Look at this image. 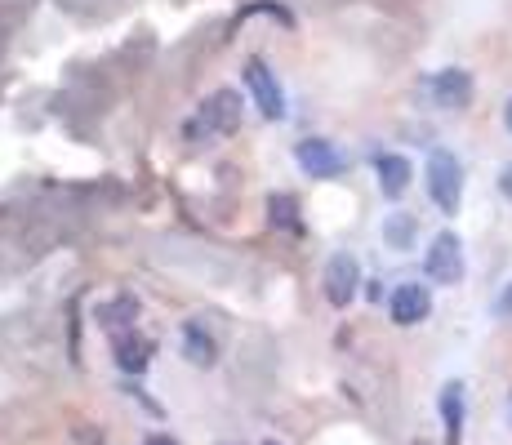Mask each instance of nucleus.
<instances>
[{
    "label": "nucleus",
    "instance_id": "obj_1",
    "mask_svg": "<svg viewBox=\"0 0 512 445\" xmlns=\"http://www.w3.org/2000/svg\"><path fill=\"white\" fill-rule=\"evenodd\" d=\"M423 178H428V196L441 214H455L459 201H464V165H459L455 152L446 147H432L428 165H423Z\"/></svg>",
    "mask_w": 512,
    "mask_h": 445
},
{
    "label": "nucleus",
    "instance_id": "obj_2",
    "mask_svg": "<svg viewBox=\"0 0 512 445\" xmlns=\"http://www.w3.org/2000/svg\"><path fill=\"white\" fill-rule=\"evenodd\" d=\"M236 125H241V94L219 89V94H210L201 107H196V116L187 121V138H192V143H201V138L232 134Z\"/></svg>",
    "mask_w": 512,
    "mask_h": 445
},
{
    "label": "nucleus",
    "instance_id": "obj_3",
    "mask_svg": "<svg viewBox=\"0 0 512 445\" xmlns=\"http://www.w3.org/2000/svg\"><path fill=\"white\" fill-rule=\"evenodd\" d=\"M423 276L432 285H459L464 281V241L455 232H437L423 250Z\"/></svg>",
    "mask_w": 512,
    "mask_h": 445
},
{
    "label": "nucleus",
    "instance_id": "obj_4",
    "mask_svg": "<svg viewBox=\"0 0 512 445\" xmlns=\"http://www.w3.org/2000/svg\"><path fill=\"white\" fill-rule=\"evenodd\" d=\"M388 316H392V325H401V330H410V325L428 321V316H432V294H428V285L401 281L397 290L388 294Z\"/></svg>",
    "mask_w": 512,
    "mask_h": 445
},
{
    "label": "nucleus",
    "instance_id": "obj_5",
    "mask_svg": "<svg viewBox=\"0 0 512 445\" xmlns=\"http://www.w3.org/2000/svg\"><path fill=\"white\" fill-rule=\"evenodd\" d=\"M428 94L441 112H464L472 103V72H464V67H441V72H432Z\"/></svg>",
    "mask_w": 512,
    "mask_h": 445
},
{
    "label": "nucleus",
    "instance_id": "obj_6",
    "mask_svg": "<svg viewBox=\"0 0 512 445\" xmlns=\"http://www.w3.org/2000/svg\"><path fill=\"white\" fill-rule=\"evenodd\" d=\"M321 285H326L330 308H348V303L357 299V290H361V263L352 259V254H334V259L326 263Z\"/></svg>",
    "mask_w": 512,
    "mask_h": 445
},
{
    "label": "nucleus",
    "instance_id": "obj_7",
    "mask_svg": "<svg viewBox=\"0 0 512 445\" xmlns=\"http://www.w3.org/2000/svg\"><path fill=\"white\" fill-rule=\"evenodd\" d=\"M245 85H250V94H254V107H259L268 121L285 116V94H281L277 76L268 72V63H263V58H250V63H245Z\"/></svg>",
    "mask_w": 512,
    "mask_h": 445
},
{
    "label": "nucleus",
    "instance_id": "obj_8",
    "mask_svg": "<svg viewBox=\"0 0 512 445\" xmlns=\"http://www.w3.org/2000/svg\"><path fill=\"white\" fill-rule=\"evenodd\" d=\"M294 161H299V170L308 178H339L343 174L339 147L326 143V138H303V143L294 147Z\"/></svg>",
    "mask_w": 512,
    "mask_h": 445
},
{
    "label": "nucleus",
    "instance_id": "obj_9",
    "mask_svg": "<svg viewBox=\"0 0 512 445\" xmlns=\"http://www.w3.org/2000/svg\"><path fill=\"white\" fill-rule=\"evenodd\" d=\"M441 410V428H446V445H464V428H468V397H464V383L450 379L437 397Z\"/></svg>",
    "mask_w": 512,
    "mask_h": 445
},
{
    "label": "nucleus",
    "instance_id": "obj_10",
    "mask_svg": "<svg viewBox=\"0 0 512 445\" xmlns=\"http://www.w3.org/2000/svg\"><path fill=\"white\" fill-rule=\"evenodd\" d=\"M374 174H379V192L388 196V201H397V196H406L410 178H415V165L401 152H379L374 156Z\"/></svg>",
    "mask_w": 512,
    "mask_h": 445
},
{
    "label": "nucleus",
    "instance_id": "obj_11",
    "mask_svg": "<svg viewBox=\"0 0 512 445\" xmlns=\"http://www.w3.org/2000/svg\"><path fill=\"white\" fill-rule=\"evenodd\" d=\"M112 352H116V365H121L125 374H143L147 361H152V339H143V334H134L130 325H125V330H116Z\"/></svg>",
    "mask_w": 512,
    "mask_h": 445
},
{
    "label": "nucleus",
    "instance_id": "obj_12",
    "mask_svg": "<svg viewBox=\"0 0 512 445\" xmlns=\"http://www.w3.org/2000/svg\"><path fill=\"white\" fill-rule=\"evenodd\" d=\"M183 356L192 365H214L219 361V343H214V334H205L201 321H183Z\"/></svg>",
    "mask_w": 512,
    "mask_h": 445
},
{
    "label": "nucleus",
    "instance_id": "obj_13",
    "mask_svg": "<svg viewBox=\"0 0 512 445\" xmlns=\"http://www.w3.org/2000/svg\"><path fill=\"white\" fill-rule=\"evenodd\" d=\"M94 316H98V325H107V330H121V325H130L134 316H139V303L134 299H112V303H103Z\"/></svg>",
    "mask_w": 512,
    "mask_h": 445
},
{
    "label": "nucleus",
    "instance_id": "obj_14",
    "mask_svg": "<svg viewBox=\"0 0 512 445\" xmlns=\"http://www.w3.org/2000/svg\"><path fill=\"white\" fill-rule=\"evenodd\" d=\"M268 210H272V223L285 227V232H303V223H299V201H294L290 192H277L268 201Z\"/></svg>",
    "mask_w": 512,
    "mask_h": 445
},
{
    "label": "nucleus",
    "instance_id": "obj_15",
    "mask_svg": "<svg viewBox=\"0 0 512 445\" xmlns=\"http://www.w3.org/2000/svg\"><path fill=\"white\" fill-rule=\"evenodd\" d=\"M383 241H388L392 250H410V241H415V219H410V214H392V219L383 223Z\"/></svg>",
    "mask_w": 512,
    "mask_h": 445
},
{
    "label": "nucleus",
    "instance_id": "obj_16",
    "mask_svg": "<svg viewBox=\"0 0 512 445\" xmlns=\"http://www.w3.org/2000/svg\"><path fill=\"white\" fill-rule=\"evenodd\" d=\"M495 316H504V321H512V281L499 290V299H495Z\"/></svg>",
    "mask_w": 512,
    "mask_h": 445
},
{
    "label": "nucleus",
    "instance_id": "obj_17",
    "mask_svg": "<svg viewBox=\"0 0 512 445\" xmlns=\"http://www.w3.org/2000/svg\"><path fill=\"white\" fill-rule=\"evenodd\" d=\"M499 192H504V196H512V161L504 165V170H499Z\"/></svg>",
    "mask_w": 512,
    "mask_h": 445
},
{
    "label": "nucleus",
    "instance_id": "obj_18",
    "mask_svg": "<svg viewBox=\"0 0 512 445\" xmlns=\"http://www.w3.org/2000/svg\"><path fill=\"white\" fill-rule=\"evenodd\" d=\"M143 445H179V441H174V437H165V432H152V437H147Z\"/></svg>",
    "mask_w": 512,
    "mask_h": 445
},
{
    "label": "nucleus",
    "instance_id": "obj_19",
    "mask_svg": "<svg viewBox=\"0 0 512 445\" xmlns=\"http://www.w3.org/2000/svg\"><path fill=\"white\" fill-rule=\"evenodd\" d=\"M504 125H508V134H512V98H508V107H504Z\"/></svg>",
    "mask_w": 512,
    "mask_h": 445
},
{
    "label": "nucleus",
    "instance_id": "obj_20",
    "mask_svg": "<svg viewBox=\"0 0 512 445\" xmlns=\"http://www.w3.org/2000/svg\"><path fill=\"white\" fill-rule=\"evenodd\" d=\"M508 419H512V397H508Z\"/></svg>",
    "mask_w": 512,
    "mask_h": 445
},
{
    "label": "nucleus",
    "instance_id": "obj_21",
    "mask_svg": "<svg viewBox=\"0 0 512 445\" xmlns=\"http://www.w3.org/2000/svg\"><path fill=\"white\" fill-rule=\"evenodd\" d=\"M268 445H272V441H268Z\"/></svg>",
    "mask_w": 512,
    "mask_h": 445
}]
</instances>
